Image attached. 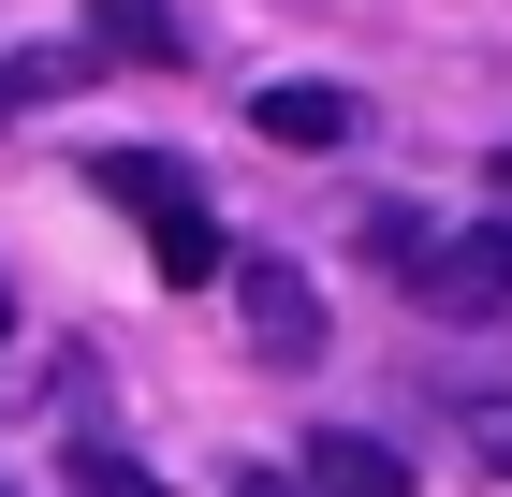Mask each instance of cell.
Here are the masks:
<instances>
[{
  "instance_id": "1",
  "label": "cell",
  "mask_w": 512,
  "mask_h": 497,
  "mask_svg": "<svg viewBox=\"0 0 512 497\" xmlns=\"http://www.w3.org/2000/svg\"><path fill=\"white\" fill-rule=\"evenodd\" d=\"M88 176H103V205H132V220H147V264L176 278V293H205V278L235 264V249H220V220H205V191H191V161H161V147H103Z\"/></svg>"
},
{
  "instance_id": "2",
  "label": "cell",
  "mask_w": 512,
  "mask_h": 497,
  "mask_svg": "<svg viewBox=\"0 0 512 497\" xmlns=\"http://www.w3.org/2000/svg\"><path fill=\"white\" fill-rule=\"evenodd\" d=\"M410 307H425V322H512V220L425 234V249H410Z\"/></svg>"
},
{
  "instance_id": "3",
  "label": "cell",
  "mask_w": 512,
  "mask_h": 497,
  "mask_svg": "<svg viewBox=\"0 0 512 497\" xmlns=\"http://www.w3.org/2000/svg\"><path fill=\"white\" fill-rule=\"evenodd\" d=\"M293 497H410V454H395L381 424H308V454H293Z\"/></svg>"
},
{
  "instance_id": "4",
  "label": "cell",
  "mask_w": 512,
  "mask_h": 497,
  "mask_svg": "<svg viewBox=\"0 0 512 497\" xmlns=\"http://www.w3.org/2000/svg\"><path fill=\"white\" fill-rule=\"evenodd\" d=\"M220 278H235V322H249L264 366H308V351H322V293L293 264H220Z\"/></svg>"
},
{
  "instance_id": "5",
  "label": "cell",
  "mask_w": 512,
  "mask_h": 497,
  "mask_svg": "<svg viewBox=\"0 0 512 497\" xmlns=\"http://www.w3.org/2000/svg\"><path fill=\"white\" fill-rule=\"evenodd\" d=\"M88 44L132 59V74H176L191 44H176V0H88Z\"/></svg>"
},
{
  "instance_id": "6",
  "label": "cell",
  "mask_w": 512,
  "mask_h": 497,
  "mask_svg": "<svg viewBox=\"0 0 512 497\" xmlns=\"http://www.w3.org/2000/svg\"><path fill=\"white\" fill-rule=\"evenodd\" d=\"M249 132H264V147H337V132H352V103H337V88H264V103H249Z\"/></svg>"
},
{
  "instance_id": "7",
  "label": "cell",
  "mask_w": 512,
  "mask_h": 497,
  "mask_svg": "<svg viewBox=\"0 0 512 497\" xmlns=\"http://www.w3.org/2000/svg\"><path fill=\"white\" fill-rule=\"evenodd\" d=\"M74 497H161V483L118 454V439H74Z\"/></svg>"
},
{
  "instance_id": "8",
  "label": "cell",
  "mask_w": 512,
  "mask_h": 497,
  "mask_svg": "<svg viewBox=\"0 0 512 497\" xmlns=\"http://www.w3.org/2000/svg\"><path fill=\"white\" fill-rule=\"evenodd\" d=\"M0 337H15V278H0Z\"/></svg>"
},
{
  "instance_id": "9",
  "label": "cell",
  "mask_w": 512,
  "mask_h": 497,
  "mask_svg": "<svg viewBox=\"0 0 512 497\" xmlns=\"http://www.w3.org/2000/svg\"><path fill=\"white\" fill-rule=\"evenodd\" d=\"M483 176H498V191H512V147H498V161H483Z\"/></svg>"
},
{
  "instance_id": "10",
  "label": "cell",
  "mask_w": 512,
  "mask_h": 497,
  "mask_svg": "<svg viewBox=\"0 0 512 497\" xmlns=\"http://www.w3.org/2000/svg\"><path fill=\"white\" fill-rule=\"evenodd\" d=\"M0 103H15V74H0Z\"/></svg>"
}]
</instances>
